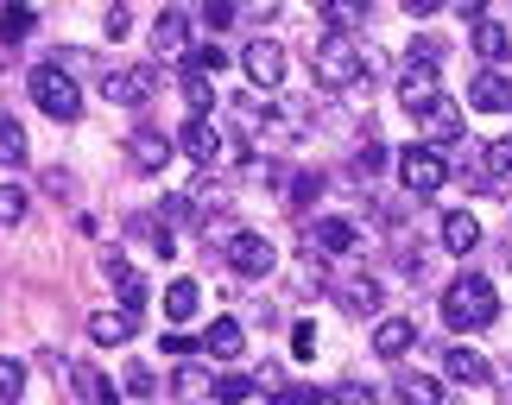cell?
<instances>
[{"label": "cell", "mask_w": 512, "mask_h": 405, "mask_svg": "<svg viewBox=\"0 0 512 405\" xmlns=\"http://www.w3.org/2000/svg\"><path fill=\"white\" fill-rule=\"evenodd\" d=\"M443 317H449V330H487V323L500 317L494 285H487L481 273H462V279L443 292Z\"/></svg>", "instance_id": "cell-1"}, {"label": "cell", "mask_w": 512, "mask_h": 405, "mask_svg": "<svg viewBox=\"0 0 512 405\" xmlns=\"http://www.w3.org/2000/svg\"><path fill=\"white\" fill-rule=\"evenodd\" d=\"M310 76H317L323 89H354L367 76V64H361V45L354 38H317V51H310Z\"/></svg>", "instance_id": "cell-2"}, {"label": "cell", "mask_w": 512, "mask_h": 405, "mask_svg": "<svg viewBox=\"0 0 512 405\" xmlns=\"http://www.w3.org/2000/svg\"><path fill=\"white\" fill-rule=\"evenodd\" d=\"M26 89H32V102L45 108L51 121H76V114H83V89H76V76L57 70V64H32Z\"/></svg>", "instance_id": "cell-3"}, {"label": "cell", "mask_w": 512, "mask_h": 405, "mask_svg": "<svg viewBox=\"0 0 512 405\" xmlns=\"http://www.w3.org/2000/svg\"><path fill=\"white\" fill-rule=\"evenodd\" d=\"M399 184L411 190V197H437V190L449 184V159L437 146H411L399 159Z\"/></svg>", "instance_id": "cell-4"}, {"label": "cell", "mask_w": 512, "mask_h": 405, "mask_svg": "<svg viewBox=\"0 0 512 405\" xmlns=\"http://www.w3.org/2000/svg\"><path fill=\"white\" fill-rule=\"evenodd\" d=\"M152 89H159V70H152V64H140V70H108L102 76V95H108V102H121V108H146Z\"/></svg>", "instance_id": "cell-5"}, {"label": "cell", "mask_w": 512, "mask_h": 405, "mask_svg": "<svg viewBox=\"0 0 512 405\" xmlns=\"http://www.w3.org/2000/svg\"><path fill=\"white\" fill-rule=\"evenodd\" d=\"M241 64L253 76V89H279L285 83V45L279 38H253V45L241 51Z\"/></svg>", "instance_id": "cell-6"}, {"label": "cell", "mask_w": 512, "mask_h": 405, "mask_svg": "<svg viewBox=\"0 0 512 405\" xmlns=\"http://www.w3.org/2000/svg\"><path fill=\"white\" fill-rule=\"evenodd\" d=\"M228 266L247 279H266L272 273V241L253 235V228H241V235H228Z\"/></svg>", "instance_id": "cell-7"}, {"label": "cell", "mask_w": 512, "mask_h": 405, "mask_svg": "<svg viewBox=\"0 0 512 405\" xmlns=\"http://www.w3.org/2000/svg\"><path fill=\"white\" fill-rule=\"evenodd\" d=\"M399 102H405V114H424V108H437V102H443V83H437V70L411 64V70L399 76Z\"/></svg>", "instance_id": "cell-8"}, {"label": "cell", "mask_w": 512, "mask_h": 405, "mask_svg": "<svg viewBox=\"0 0 512 405\" xmlns=\"http://www.w3.org/2000/svg\"><path fill=\"white\" fill-rule=\"evenodd\" d=\"M177 140H184V152H190L196 165H215V159H222V146H228V140H222V127H215L209 114H196V121L177 133Z\"/></svg>", "instance_id": "cell-9"}, {"label": "cell", "mask_w": 512, "mask_h": 405, "mask_svg": "<svg viewBox=\"0 0 512 405\" xmlns=\"http://www.w3.org/2000/svg\"><path fill=\"white\" fill-rule=\"evenodd\" d=\"M127 152H133V171H165V165H171V133L140 127V133L127 140Z\"/></svg>", "instance_id": "cell-10"}, {"label": "cell", "mask_w": 512, "mask_h": 405, "mask_svg": "<svg viewBox=\"0 0 512 405\" xmlns=\"http://www.w3.org/2000/svg\"><path fill=\"white\" fill-rule=\"evenodd\" d=\"M152 51L159 57H190L196 45H190V19L184 13H159L152 19Z\"/></svg>", "instance_id": "cell-11"}, {"label": "cell", "mask_w": 512, "mask_h": 405, "mask_svg": "<svg viewBox=\"0 0 512 405\" xmlns=\"http://www.w3.org/2000/svg\"><path fill=\"white\" fill-rule=\"evenodd\" d=\"M133 330H140V311H127V304H121V311H95L89 317V336L102 342V349H121Z\"/></svg>", "instance_id": "cell-12"}, {"label": "cell", "mask_w": 512, "mask_h": 405, "mask_svg": "<svg viewBox=\"0 0 512 405\" xmlns=\"http://www.w3.org/2000/svg\"><path fill=\"white\" fill-rule=\"evenodd\" d=\"M468 102H475L481 114H506L512 108V83H506L500 70H481L475 83H468Z\"/></svg>", "instance_id": "cell-13"}, {"label": "cell", "mask_w": 512, "mask_h": 405, "mask_svg": "<svg viewBox=\"0 0 512 405\" xmlns=\"http://www.w3.org/2000/svg\"><path fill=\"white\" fill-rule=\"evenodd\" d=\"M443 368H449V380H456V387H487V361H481V349H468V342H456V349L443 355Z\"/></svg>", "instance_id": "cell-14"}, {"label": "cell", "mask_w": 512, "mask_h": 405, "mask_svg": "<svg viewBox=\"0 0 512 405\" xmlns=\"http://www.w3.org/2000/svg\"><path fill=\"white\" fill-rule=\"evenodd\" d=\"M411 342H418V323L411 317H386L380 330H373V355H386V361H399Z\"/></svg>", "instance_id": "cell-15"}, {"label": "cell", "mask_w": 512, "mask_h": 405, "mask_svg": "<svg viewBox=\"0 0 512 405\" xmlns=\"http://www.w3.org/2000/svg\"><path fill=\"white\" fill-rule=\"evenodd\" d=\"M241 342H247L241 323H234V317H215L209 336H203V355H209V361H234V355H241Z\"/></svg>", "instance_id": "cell-16"}, {"label": "cell", "mask_w": 512, "mask_h": 405, "mask_svg": "<svg viewBox=\"0 0 512 405\" xmlns=\"http://www.w3.org/2000/svg\"><path fill=\"white\" fill-rule=\"evenodd\" d=\"M392 399H399V405H443L437 380H430V374H411V368L392 374Z\"/></svg>", "instance_id": "cell-17"}, {"label": "cell", "mask_w": 512, "mask_h": 405, "mask_svg": "<svg viewBox=\"0 0 512 405\" xmlns=\"http://www.w3.org/2000/svg\"><path fill=\"white\" fill-rule=\"evenodd\" d=\"M418 121H424V133H430V140H468V133H462V108L449 102V95H443L437 108H424Z\"/></svg>", "instance_id": "cell-18"}, {"label": "cell", "mask_w": 512, "mask_h": 405, "mask_svg": "<svg viewBox=\"0 0 512 405\" xmlns=\"http://www.w3.org/2000/svg\"><path fill=\"white\" fill-rule=\"evenodd\" d=\"M102 273L114 279V292H121V298H127V311H140V304H146V279H140V273H133V266H127L121 254H108V260H102Z\"/></svg>", "instance_id": "cell-19"}, {"label": "cell", "mask_w": 512, "mask_h": 405, "mask_svg": "<svg viewBox=\"0 0 512 405\" xmlns=\"http://www.w3.org/2000/svg\"><path fill=\"white\" fill-rule=\"evenodd\" d=\"M76 393H83V405H121V399H114V387H108V374L102 368H95V361H76Z\"/></svg>", "instance_id": "cell-20"}, {"label": "cell", "mask_w": 512, "mask_h": 405, "mask_svg": "<svg viewBox=\"0 0 512 405\" xmlns=\"http://www.w3.org/2000/svg\"><path fill=\"white\" fill-rule=\"evenodd\" d=\"M475 241H481V222L468 216V209H449V216H443V247H449V254H468Z\"/></svg>", "instance_id": "cell-21"}, {"label": "cell", "mask_w": 512, "mask_h": 405, "mask_svg": "<svg viewBox=\"0 0 512 405\" xmlns=\"http://www.w3.org/2000/svg\"><path fill=\"white\" fill-rule=\"evenodd\" d=\"M310 241H317V247H329V254H354V228H348V222H336V216L310 228Z\"/></svg>", "instance_id": "cell-22"}, {"label": "cell", "mask_w": 512, "mask_h": 405, "mask_svg": "<svg viewBox=\"0 0 512 405\" xmlns=\"http://www.w3.org/2000/svg\"><path fill=\"white\" fill-rule=\"evenodd\" d=\"M26 127L19 121H7V114H0V165H26Z\"/></svg>", "instance_id": "cell-23"}, {"label": "cell", "mask_w": 512, "mask_h": 405, "mask_svg": "<svg viewBox=\"0 0 512 405\" xmlns=\"http://www.w3.org/2000/svg\"><path fill=\"white\" fill-rule=\"evenodd\" d=\"M506 45H512V32L500 26V19H481V26H475V51L487 57V64H494V57H506Z\"/></svg>", "instance_id": "cell-24"}, {"label": "cell", "mask_w": 512, "mask_h": 405, "mask_svg": "<svg viewBox=\"0 0 512 405\" xmlns=\"http://www.w3.org/2000/svg\"><path fill=\"white\" fill-rule=\"evenodd\" d=\"M361 19H367V7H361V0H329V7H323V26L329 32H348V26H361Z\"/></svg>", "instance_id": "cell-25"}, {"label": "cell", "mask_w": 512, "mask_h": 405, "mask_svg": "<svg viewBox=\"0 0 512 405\" xmlns=\"http://www.w3.org/2000/svg\"><path fill=\"white\" fill-rule=\"evenodd\" d=\"M253 393H260V380H253V374H222V380H215V399H222V405H241Z\"/></svg>", "instance_id": "cell-26"}, {"label": "cell", "mask_w": 512, "mask_h": 405, "mask_svg": "<svg viewBox=\"0 0 512 405\" xmlns=\"http://www.w3.org/2000/svg\"><path fill=\"white\" fill-rule=\"evenodd\" d=\"M165 317H171V323H184V317H196V285H190V279H177L171 292H165Z\"/></svg>", "instance_id": "cell-27"}, {"label": "cell", "mask_w": 512, "mask_h": 405, "mask_svg": "<svg viewBox=\"0 0 512 405\" xmlns=\"http://www.w3.org/2000/svg\"><path fill=\"white\" fill-rule=\"evenodd\" d=\"M373 304H380V285H373V279L342 285V311H373Z\"/></svg>", "instance_id": "cell-28"}, {"label": "cell", "mask_w": 512, "mask_h": 405, "mask_svg": "<svg viewBox=\"0 0 512 405\" xmlns=\"http://www.w3.org/2000/svg\"><path fill=\"white\" fill-rule=\"evenodd\" d=\"M26 393V368H19V355H0V399H19Z\"/></svg>", "instance_id": "cell-29"}, {"label": "cell", "mask_w": 512, "mask_h": 405, "mask_svg": "<svg viewBox=\"0 0 512 405\" xmlns=\"http://www.w3.org/2000/svg\"><path fill=\"white\" fill-rule=\"evenodd\" d=\"M0 222H26V190H19V184H0Z\"/></svg>", "instance_id": "cell-30"}, {"label": "cell", "mask_w": 512, "mask_h": 405, "mask_svg": "<svg viewBox=\"0 0 512 405\" xmlns=\"http://www.w3.org/2000/svg\"><path fill=\"white\" fill-rule=\"evenodd\" d=\"M184 64H190L196 76H215V70H222V64H228V51H215V45H196V51L184 57Z\"/></svg>", "instance_id": "cell-31"}, {"label": "cell", "mask_w": 512, "mask_h": 405, "mask_svg": "<svg viewBox=\"0 0 512 405\" xmlns=\"http://www.w3.org/2000/svg\"><path fill=\"white\" fill-rule=\"evenodd\" d=\"M32 32V13L26 7H0V38H26Z\"/></svg>", "instance_id": "cell-32"}, {"label": "cell", "mask_w": 512, "mask_h": 405, "mask_svg": "<svg viewBox=\"0 0 512 405\" xmlns=\"http://www.w3.org/2000/svg\"><path fill=\"white\" fill-rule=\"evenodd\" d=\"M487 178H512V140L487 146Z\"/></svg>", "instance_id": "cell-33"}, {"label": "cell", "mask_w": 512, "mask_h": 405, "mask_svg": "<svg viewBox=\"0 0 512 405\" xmlns=\"http://www.w3.org/2000/svg\"><path fill=\"white\" fill-rule=\"evenodd\" d=\"M184 95L196 102V114H209V102H215V89H209V83H203L196 70H184Z\"/></svg>", "instance_id": "cell-34"}, {"label": "cell", "mask_w": 512, "mask_h": 405, "mask_svg": "<svg viewBox=\"0 0 512 405\" xmlns=\"http://www.w3.org/2000/svg\"><path fill=\"white\" fill-rule=\"evenodd\" d=\"M165 222H196V197H165Z\"/></svg>", "instance_id": "cell-35"}, {"label": "cell", "mask_w": 512, "mask_h": 405, "mask_svg": "<svg viewBox=\"0 0 512 405\" xmlns=\"http://www.w3.org/2000/svg\"><path fill=\"white\" fill-rule=\"evenodd\" d=\"M127 393H152V368H146V361H133V368H127Z\"/></svg>", "instance_id": "cell-36"}, {"label": "cell", "mask_w": 512, "mask_h": 405, "mask_svg": "<svg viewBox=\"0 0 512 405\" xmlns=\"http://www.w3.org/2000/svg\"><path fill=\"white\" fill-rule=\"evenodd\" d=\"M279 405H323V393H317V387H285Z\"/></svg>", "instance_id": "cell-37"}, {"label": "cell", "mask_w": 512, "mask_h": 405, "mask_svg": "<svg viewBox=\"0 0 512 405\" xmlns=\"http://www.w3.org/2000/svg\"><path fill=\"white\" fill-rule=\"evenodd\" d=\"M203 26H215V32L234 26V7H222V0H215V7H203Z\"/></svg>", "instance_id": "cell-38"}, {"label": "cell", "mask_w": 512, "mask_h": 405, "mask_svg": "<svg viewBox=\"0 0 512 405\" xmlns=\"http://www.w3.org/2000/svg\"><path fill=\"white\" fill-rule=\"evenodd\" d=\"M291 349L310 355V349H317V330H310V323H298V330H291Z\"/></svg>", "instance_id": "cell-39"}, {"label": "cell", "mask_w": 512, "mask_h": 405, "mask_svg": "<svg viewBox=\"0 0 512 405\" xmlns=\"http://www.w3.org/2000/svg\"><path fill=\"white\" fill-rule=\"evenodd\" d=\"M506 266H512V235H506Z\"/></svg>", "instance_id": "cell-40"}]
</instances>
